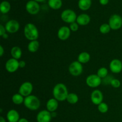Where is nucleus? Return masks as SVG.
<instances>
[{"instance_id":"a211bd4d","label":"nucleus","mask_w":122,"mask_h":122,"mask_svg":"<svg viewBox=\"0 0 122 122\" xmlns=\"http://www.w3.org/2000/svg\"><path fill=\"white\" fill-rule=\"evenodd\" d=\"M58 107V101L57 100L53 98H50L48 100L46 104V108L48 111L52 113V112H56L57 110Z\"/></svg>"},{"instance_id":"58836bf2","label":"nucleus","mask_w":122,"mask_h":122,"mask_svg":"<svg viewBox=\"0 0 122 122\" xmlns=\"http://www.w3.org/2000/svg\"><path fill=\"white\" fill-rule=\"evenodd\" d=\"M0 122H6L5 119L2 116L0 117Z\"/></svg>"},{"instance_id":"c9c22d12","label":"nucleus","mask_w":122,"mask_h":122,"mask_svg":"<svg viewBox=\"0 0 122 122\" xmlns=\"http://www.w3.org/2000/svg\"><path fill=\"white\" fill-rule=\"evenodd\" d=\"M18 122H29V121L27 119H25V118H21V119H20V120H19Z\"/></svg>"},{"instance_id":"1a4fd4ad","label":"nucleus","mask_w":122,"mask_h":122,"mask_svg":"<svg viewBox=\"0 0 122 122\" xmlns=\"http://www.w3.org/2000/svg\"><path fill=\"white\" fill-rule=\"evenodd\" d=\"M26 10L27 13H29L30 14L36 15L40 11V6L38 2L33 0H30L26 3Z\"/></svg>"},{"instance_id":"7ed1b4c3","label":"nucleus","mask_w":122,"mask_h":122,"mask_svg":"<svg viewBox=\"0 0 122 122\" xmlns=\"http://www.w3.org/2000/svg\"><path fill=\"white\" fill-rule=\"evenodd\" d=\"M24 106L32 111L37 110L40 107L41 101L38 97L35 95H30L25 98Z\"/></svg>"},{"instance_id":"aec40b11","label":"nucleus","mask_w":122,"mask_h":122,"mask_svg":"<svg viewBox=\"0 0 122 122\" xmlns=\"http://www.w3.org/2000/svg\"><path fill=\"white\" fill-rule=\"evenodd\" d=\"M11 55L12 56V58L14 59L19 60L21 58L22 56V51L21 48L18 46H13L11 50Z\"/></svg>"},{"instance_id":"ddd939ff","label":"nucleus","mask_w":122,"mask_h":122,"mask_svg":"<svg viewBox=\"0 0 122 122\" xmlns=\"http://www.w3.org/2000/svg\"><path fill=\"white\" fill-rule=\"evenodd\" d=\"M110 70L113 73L117 74L122 71V60L119 59H113L110 63Z\"/></svg>"},{"instance_id":"f704fd0d","label":"nucleus","mask_w":122,"mask_h":122,"mask_svg":"<svg viewBox=\"0 0 122 122\" xmlns=\"http://www.w3.org/2000/svg\"><path fill=\"white\" fill-rule=\"evenodd\" d=\"M4 54V49L2 45H0V56L2 57Z\"/></svg>"},{"instance_id":"e433bc0d","label":"nucleus","mask_w":122,"mask_h":122,"mask_svg":"<svg viewBox=\"0 0 122 122\" xmlns=\"http://www.w3.org/2000/svg\"><path fill=\"white\" fill-rule=\"evenodd\" d=\"M51 113V116H52V118H54V117H56L57 116V113H56V112H52V113Z\"/></svg>"},{"instance_id":"2eb2a0df","label":"nucleus","mask_w":122,"mask_h":122,"mask_svg":"<svg viewBox=\"0 0 122 122\" xmlns=\"http://www.w3.org/2000/svg\"><path fill=\"white\" fill-rule=\"evenodd\" d=\"M52 119L51 113L47 110H42L38 113L36 116L38 122H50Z\"/></svg>"},{"instance_id":"f3484780","label":"nucleus","mask_w":122,"mask_h":122,"mask_svg":"<svg viewBox=\"0 0 122 122\" xmlns=\"http://www.w3.org/2000/svg\"><path fill=\"white\" fill-rule=\"evenodd\" d=\"M91 21V17L87 14H81L77 16L76 22L80 26H86L88 25Z\"/></svg>"},{"instance_id":"cd10ccee","label":"nucleus","mask_w":122,"mask_h":122,"mask_svg":"<svg viewBox=\"0 0 122 122\" xmlns=\"http://www.w3.org/2000/svg\"><path fill=\"white\" fill-rule=\"evenodd\" d=\"M111 30V27L108 23H104L100 27V31L102 34H107Z\"/></svg>"},{"instance_id":"7c9ffc66","label":"nucleus","mask_w":122,"mask_h":122,"mask_svg":"<svg viewBox=\"0 0 122 122\" xmlns=\"http://www.w3.org/2000/svg\"><path fill=\"white\" fill-rule=\"evenodd\" d=\"M69 28L71 30V31L72 32H76V31L78 30L79 29V25L77 23L76 21L75 22L72 23L70 24V26H69Z\"/></svg>"},{"instance_id":"473e14b6","label":"nucleus","mask_w":122,"mask_h":122,"mask_svg":"<svg viewBox=\"0 0 122 122\" xmlns=\"http://www.w3.org/2000/svg\"><path fill=\"white\" fill-rule=\"evenodd\" d=\"M26 66V62L23 60H21L19 61V67L24 68Z\"/></svg>"},{"instance_id":"4be33fe9","label":"nucleus","mask_w":122,"mask_h":122,"mask_svg":"<svg viewBox=\"0 0 122 122\" xmlns=\"http://www.w3.org/2000/svg\"><path fill=\"white\" fill-rule=\"evenodd\" d=\"M39 48V42L37 40L32 41L27 45V50L30 52H36Z\"/></svg>"},{"instance_id":"c756f323","label":"nucleus","mask_w":122,"mask_h":122,"mask_svg":"<svg viewBox=\"0 0 122 122\" xmlns=\"http://www.w3.org/2000/svg\"><path fill=\"white\" fill-rule=\"evenodd\" d=\"M110 85L114 88H118L121 85V82L117 79H113L110 82Z\"/></svg>"},{"instance_id":"f257e3e1","label":"nucleus","mask_w":122,"mask_h":122,"mask_svg":"<svg viewBox=\"0 0 122 122\" xmlns=\"http://www.w3.org/2000/svg\"><path fill=\"white\" fill-rule=\"evenodd\" d=\"M52 94L54 98L58 101H64L66 100L69 93L66 86L64 83H59L54 87Z\"/></svg>"},{"instance_id":"9b49d317","label":"nucleus","mask_w":122,"mask_h":122,"mask_svg":"<svg viewBox=\"0 0 122 122\" xmlns=\"http://www.w3.org/2000/svg\"><path fill=\"white\" fill-rule=\"evenodd\" d=\"M7 32L10 33H16L20 29V24L15 20H10L5 25Z\"/></svg>"},{"instance_id":"20e7f679","label":"nucleus","mask_w":122,"mask_h":122,"mask_svg":"<svg viewBox=\"0 0 122 122\" xmlns=\"http://www.w3.org/2000/svg\"><path fill=\"white\" fill-rule=\"evenodd\" d=\"M77 15L73 10L70 9H67L63 11L61 14V19L64 22L67 23H72L76 21Z\"/></svg>"},{"instance_id":"39448f33","label":"nucleus","mask_w":122,"mask_h":122,"mask_svg":"<svg viewBox=\"0 0 122 122\" xmlns=\"http://www.w3.org/2000/svg\"><path fill=\"white\" fill-rule=\"evenodd\" d=\"M83 66L78 61H74L69 65V71L73 76H79L83 72Z\"/></svg>"},{"instance_id":"f8f14e48","label":"nucleus","mask_w":122,"mask_h":122,"mask_svg":"<svg viewBox=\"0 0 122 122\" xmlns=\"http://www.w3.org/2000/svg\"><path fill=\"white\" fill-rule=\"evenodd\" d=\"M103 94L101 91L98 89L93 91L91 94V100L94 104L98 106L103 101Z\"/></svg>"},{"instance_id":"423d86ee","label":"nucleus","mask_w":122,"mask_h":122,"mask_svg":"<svg viewBox=\"0 0 122 122\" xmlns=\"http://www.w3.org/2000/svg\"><path fill=\"white\" fill-rule=\"evenodd\" d=\"M108 25L111 29L114 30L120 29L122 26V17L118 14H113L108 20Z\"/></svg>"},{"instance_id":"6ab92c4d","label":"nucleus","mask_w":122,"mask_h":122,"mask_svg":"<svg viewBox=\"0 0 122 122\" xmlns=\"http://www.w3.org/2000/svg\"><path fill=\"white\" fill-rule=\"evenodd\" d=\"M91 60V55L87 52H82L79 54L77 61L82 64H86Z\"/></svg>"},{"instance_id":"6e6552de","label":"nucleus","mask_w":122,"mask_h":122,"mask_svg":"<svg viewBox=\"0 0 122 122\" xmlns=\"http://www.w3.org/2000/svg\"><path fill=\"white\" fill-rule=\"evenodd\" d=\"M33 89V86L32 83L29 82H25L20 85L19 89V93L25 98L31 95Z\"/></svg>"},{"instance_id":"4468645a","label":"nucleus","mask_w":122,"mask_h":122,"mask_svg":"<svg viewBox=\"0 0 122 122\" xmlns=\"http://www.w3.org/2000/svg\"><path fill=\"white\" fill-rule=\"evenodd\" d=\"M71 34V30L66 26H61L58 29L57 32V36L61 41H66L68 39Z\"/></svg>"},{"instance_id":"f03ea898","label":"nucleus","mask_w":122,"mask_h":122,"mask_svg":"<svg viewBox=\"0 0 122 122\" xmlns=\"http://www.w3.org/2000/svg\"><path fill=\"white\" fill-rule=\"evenodd\" d=\"M24 35L27 40H37L39 37V31L36 26L33 23H27L24 27Z\"/></svg>"},{"instance_id":"393cba45","label":"nucleus","mask_w":122,"mask_h":122,"mask_svg":"<svg viewBox=\"0 0 122 122\" xmlns=\"http://www.w3.org/2000/svg\"><path fill=\"white\" fill-rule=\"evenodd\" d=\"M11 9V5L9 2L7 1H2L0 5V11L2 14H7Z\"/></svg>"},{"instance_id":"5701e85b","label":"nucleus","mask_w":122,"mask_h":122,"mask_svg":"<svg viewBox=\"0 0 122 122\" xmlns=\"http://www.w3.org/2000/svg\"><path fill=\"white\" fill-rule=\"evenodd\" d=\"M48 5L53 10H58L62 7V0H48Z\"/></svg>"},{"instance_id":"79ce46f5","label":"nucleus","mask_w":122,"mask_h":122,"mask_svg":"<svg viewBox=\"0 0 122 122\" xmlns=\"http://www.w3.org/2000/svg\"></svg>"},{"instance_id":"bb28decb","label":"nucleus","mask_w":122,"mask_h":122,"mask_svg":"<svg viewBox=\"0 0 122 122\" xmlns=\"http://www.w3.org/2000/svg\"><path fill=\"white\" fill-rule=\"evenodd\" d=\"M108 69H107V68L102 67L100 68V69L98 70L97 75L101 79H104L106 78V77H107V75H108Z\"/></svg>"},{"instance_id":"ea45409f","label":"nucleus","mask_w":122,"mask_h":122,"mask_svg":"<svg viewBox=\"0 0 122 122\" xmlns=\"http://www.w3.org/2000/svg\"><path fill=\"white\" fill-rule=\"evenodd\" d=\"M33 1H36V2H44L45 0H33Z\"/></svg>"},{"instance_id":"72a5a7b5","label":"nucleus","mask_w":122,"mask_h":122,"mask_svg":"<svg viewBox=\"0 0 122 122\" xmlns=\"http://www.w3.org/2000/svg\"><path fill=\"white\" fill-rule=\"evenodd\" d=\"M100 3L102 5H106L109 2V0H100Z\"/></svg>"},{"instance_id":"0eeeda50","label":"nucleus","mask_w":122,"mask_h":122,"mask_svg":"<svg viewBox=\"0 0 122 122\" xmlns=\"http://www.w3.org/2000/svg\"><path fill=\"white\" fill-rule=\"evenodd\" d=\"M102 80L95 74H92L89 75L86 79V83L89 87L95 88L98 87L101 84Z\"/></svg>"},{"instance_id":"9d476101","label":"nucleus","mask_w":122,"mask_h":122,"mask_svg":"<svg viewBox=\"0 0 122 122\" xmlns=\"http://www.w3.org/2000/svg\"><path fill=\"white\" fill-rule=\"evenodd\" d=\"M5 69L8 72L14 73L19 67V61L16 59L11 58L8 59L5 63Z\"/></svg>"},{"instance_id":"c85d7f7f","label":"nucleus","mask_w":122,"mask_h":122,"mask_svg":"<svg viewBox=\"0 0 122 122\" xmlns=\"http://www.w3.org/2000/svg\"><path fill=\"white\" fill-rule=\"evenodd\" d=\"M98 110L101 113H106L108 110V106L106 102H101L98 106Z\"/></svg>"},{"instance_id":"4c0bfd02","label":"nucleus","mask_w":122,"mask_h":122,"mask_svg":"<svg viewBox=\"0 0 122 122\" xmlns=\"http://www.w3.org/2000/svg\"><path fill=\"white\" fill-rule=\"evenodd\" d=\"M2 37L4 39H7V38H8V35L7 34V33H5L4 35H3L2 36Z\"/></svg>"},{"instance_id":"a878e982","label":"nucleus","mask_w":122,"mask_h":122,"mask_svg":"<svg viewBox=\"0 0 122 122\" xmlns=\"http://www.w3.org/2000/svg\"><path fill=\"white\" fill-rule=\"evenodd\" d=\"M66 100L70 104H75L78 102L79 97L75 93H70L68 94Z\"/></svg>"},{"instance_id":"412c9836","label":"nucleus","mask_w":122,"mask_h":122,"mask_svg":"<svg viewBox=\"0 0 122 122\" xmlns=\"http://www.w3.org/2000/svg\"><path fill=\"white\" fill-rule=\"evenodd\" d=\"M92 4L91 0H79L78 7L81 10L86 11L90 8Z\"/></svg>"},{"instance_id":"b1692460","label":"nucleus","mask_w":122,"mask_h":122,"mask_svg":"<svg viewBox=\"0 0 122 122\" xmlns=\"http://www.w3.org/2000/svg\"><path fill=\"white\" fill-rule=\"evenodd\" d=\"M12 101L15 105H20L24 102L25 98L23 96L20 94L19 93L15 94L12 97Z\"/></svg>"},{"instance_id":"2f4dec72","label":"nucleus","mask_w":122,"mask_h":122,"mask_svg":"<svg viewBox=\"0 0 122 122\" xmlns=\"http://www.w3.org/2000/svg\"><path fill=\"white\" fill-rule=\"evenodd\" d=\"M6 29L5 26H4L2 25H0V36H2L3 35H4L6 33Z\"/></svg>"},{"instance_id":"a19ab883","label":"nucleus","mask_w":122,"mask_h":122,"mask_svg":"<svg viewBox=\"0 0 122 122\" xmlns=\"http://www.w3.org/2000/svg\"><path fill=\"white\" fill-rule=\"evenodd\" d=\"M14 1H16V0H14Z\"/></svg>"},{"instance_id":"dca6fc26","label":"nucleus","mask_w":122,"mask_h":122,"mask_svg":"<svg viewBox=\"0 0 122 122\" xmlns=\"http://www.w3.org/2000/svg\"><path fill=\"white\" fill-rule=\"evenodd\" d=\"M7 119L8 122H18L20 120V115L17 111L11 109L7 113Z\"/></svg>"}]
</instances>
